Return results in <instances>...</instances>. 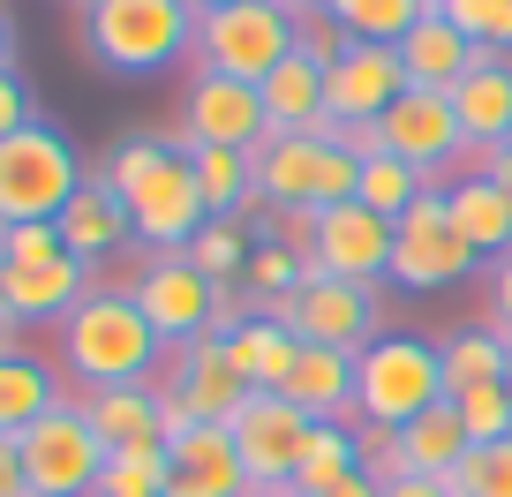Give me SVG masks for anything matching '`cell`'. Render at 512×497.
<instances>
[{"label":"cell","instance_id":"6da1fadb","mask_svg":"<svg viewBox=\"0 0 512 497\" xmlns=\"http://www.w3.org/2000/svg\"><path fill=\"white\" fill-rule=\"evenodd\" d=\"M98 181L128 204V226H136L144 249H189L211 226V204H204V189H196L189 151H174L166 136H128V144H113L106 166H98Z\"/></svg>","mask_w":512,"mask_h":497},{"label":"cell","instance_id":"7a4b0ae2","mask_svg":"<svg viewBox=\"0 0 512 497\" xmlns=\"http://www.w3.org/2000/svg\"><path fill=\"white\" fill-rule=\"evenodd\" d=\"M61 362L83 392H113V385H151L166 362V339L151 332V317L136 309V294L91 287L76 309L61 317Z\"/></svg>","mask_w":512,"mask_h":497},{"label":"cell","instance_id":"3957f363","mask_svg":"<svg viewBox=\"0 0 512 497\" xmlns=\"http://www.w3.org/2000/svg\"><path fill=\"white\" fill-rule=\"evenodd\" d=\"M83 53L106 76H151L196 53V0H83Z\"/></svg>","mask_w":512,"mask_h":497},{"label":"cell","instance_id":"277c9868","mask_svg":"<svg viewBox=\"0 0 512 497\" xmlns=\"http://www.w3.org/2000/svg\"><path fill=\"white\" fill-rule=\"evenodd\" d=\"M445 400V354L415 332H384L354 354V422L400 430Z\"/></svg>","mask_w":512,"mask_h":497},{"label":"cell","instance_id":"5b68a950","mask_svg":"<svg viewBox=\"0 0 512 497\" xmlns=\"http://www.w3.org/2000/svg\"><path fill=\"white\" fill-rule=\"evenodd\" d=\"M249 166H256V204H272V211H324V204H347L354 181H362V159H354V151H339L324 129L264 136Z\"/></svg>","mask_w":512,"mask_h":497},{"label":"cell","instance_id":"8992f818","mask_svg":"<svg viewBox=\"0 0 512 497\" xmlns=\"http://www.w3.org/2000/svg\"><path fill=\"white\" fill-rule=\"evenodd\" d=\"M83 159L61 129L31 121V129L0 136V219L8 226H31V219H61L83 189Z\"/></svg>","mask_w":512,"mask_h":497},{"label":"cell","instance_id":"52a82bcc","mask_svg":"<svg viewBox=\"0 0 512 497\" xmlns=\"http://www.w3.org/2000/svg\"><path fill=\"white\" fill-rule=\"evenodd\" d=\"M294 53V16L272 0H219L196 8V68L234 83H264L279 61Z\"/></svg>","mask_w":512,"mask_h":497},{"label":"cell","instance_id":"ba28073f","mask_svg":"<svg viewBox=\"0 0 512 497\" xmlns=\"http://www.w3.org/2000/svg\"><path fill=\"white\" fill-rule=\"evenodd\" d=\"M23 445V475H31V497H98V475H106V437L91 430L83 400H53Z\"/></svg>","mask_w":512,"mask_h":497},{"label":"cell","instance_id":"9c48e42d","mask_svg":"<svg viewBox=\"0 0 512 497\" xmlns=\"http://www.w3.org/2000/svg\"><path fill=\"white\" fill-rule=\"evenodd\" d=\"M264 317H279L294 339L309 347H339V354H362L377 332V287H354V279H332V272H309L287 302H272Z\"/></svg>","mask_w":512,"mask_h":497},{"label":"cell","instance_id":"30bf717a","mask_svg":"<svg viewBox=\"0 0 512 497\" xmlns=\"http://www.w3.org/2000/svg\"><path fill=\"white\" fill-rule=\"evenodd\" d=\"M475 264L482 257L460 241V226H452V211H445V189L430 181V189L415 196V211L392 219V279L415 287V294H430V287H460Z\"/></svg>","mask_w":512,"mask_h":497},{"label":"cell","instance_id":"8fae6325","mask_svg":"<svg viewBox=\"0 0 512 497\" xmlns=\"http://www.w3.org/2000/svg\"><path fill=\"white\" fill-rule=\"evenodd\" d=\"M226 430H234V452H241V467H249V490H287L302 445L317 437V415H302L287 392H249Z\"/></svg>","mask_w":512,"mask_h":497},{"label":"cell","instance_id":"7c38bea8","mask_svg":"<svg viewBox=\"0 0 512 497\" xmlns=\"http://www.w3.org/2000/svg\"><path fill=\"white\" fill-rule=\"evenodd\" d=\"M136 309L151 317V332L166 339V347H189V339L211 332V309H219V287H211L204 272H196L181 249H151V264L136 272Z\"/></svg>","mask_w":512,"mask_h":497},{"label":"cell","instance_id":"4fadbf2b","mask_svg":"<svg viewBox=\"0 0 512 497\" xmlns=\"http://www.w3.org/2000/svg\"><path fill=\"white\" fill-rule=\"evenodd\" d=\"M181 136H189V144H219V151H249V159H256V144L272 136V121H264V91L196 68L189 91H181Z\"/></svg>","mask_w":512,"mask_h":497},{"label":"cell","instance_id":"5bb4252c","mask_svg":"<svg viewBox=\"0 0 512 497\" xmlns=\"http://www.w3.org/2000/svg\"><path fill=\"white\" fill-rule=\"evenodd\" d=\"M309 272L354 279V287H377L392 279V219H377L369 204H324L317 234H309Z\"/></svg>","mask_w":512,"mask_h":497},{"label":"cell","instance_id":"9a60e30c","mask_svg":"<svg viewBox=\"0 0 512 497\" xmlns=\"http://www.w3.org/2000/svg\"><path fill=\"white\" fill-rule=\"evenodd\" d=\"M407 91L400 46H362L354 38L332 68H324V129H347V121H384V106Z\"/></svg>","mask_w":512,"mask_h":497},{"label":"cell","instance_id":"2e32d148","mask_svg":"<svg viewBox=\"0 0 512 497\" xmlns=\"http://www.w3.org/2000/svg\"><path fill=\"white\" fill-rule=\"evenodd\" d=\"M377 136H384V151L392 159H407V166H445V159H467V136H460V113H452V91H415L407 83L392 106H384V121H377Z\"/></svg>","mask_w":512,"mask_h":497},{"label":"cell","instance_id":"e0dca14e","mask_svg":"<svg viewBox=\"0 0 512 497\" xmlns=\"http://www.w3.org/2000/svg\"><path fill=\"white\" fill-rule=\"evenodd\" d=\"M166 497H249V467L226 422H196L189 437L166 445Z\"/></svg>","mask_w":512,"mask_h":497},{"label":"cell","instance_id":"ac0fdd59","mask_svg":"<svg viewBox=\"0 0 512 497\" xmlns=\"http://www.w3.org/2000/svg\"><path fill=\"white\" fill-rule=\"evenodd\" d=\"M166 362H174V392L189 400L196 422H234V407L249 400V377L234 369V347H226V339H189V347H174Z\"/></svg>","mask_w":512,"mask_h":497},{"label":"cell","instance_id":"d6986e66","mask_svg":"<svg viewBox=\"0 0 512 497\" xmlns=\"http://www.w3.org/2000/svg\"><path fill=\"white\" fill-rule=\"evenodd\" d=\"M482 61H490V53H482L452 16H437V8L400 38V68H407V83H415V91H460Z\"/></svg>","mask_w":512,"mask_h":497},{"label":"cell","instance_id":"ffe728a7","mask_svg":"<svg viewBox=\"0 0 512 497\" xmlns=\"http://www.w3.org/2000/svg\"><path fill=\"white\" fill-rule=\"evenodd\" d=\"M91 294V264L61 257V264H0V309L16 324H53Z\"/></svg>","mask_w":512,"mask_h":497},{"label":"cell","instance_id":"44dd1931","mask_svg":"<svg viewBox=\"0 0 512 497\" xmlns=\"http://www.w3.org/2000/svg\"><path fill=\"white\" fill-rule=\"evenodd\" d=\"M452 113H460L467 159H497V151L512 144V61L505 53H490V61L452 91Z\"/></svg>","mask_w":512,"mask_h":497},{"label":"cell","instance_id":"7402d4cb","mask_svg":"<svg viewBox=\"0 0 512 497\" xmlns=\"http://www.w3.org/2000/svg\"><path fill=\"white\" fill-rule=\"evenodd\" d=\"M287 392L302 415H317V422H354V354H339V347H309L302 339V354H294V369H287ZM362 430V422H354Z\"/></svg>","mask_w":512,"mask_h":497},{"label":"cell","instance_id":"603a6c76","mask_svg":"<svg viewBox=\"0 0 512 497\" xmlns=\"http://www.w3.org/2000/svg\"><path fill=\"white\" fill-rule=\"evenodd\" d=\"M53 226H61V241H68V257H76V264H98L106 249L136 241V226H128V204H121V196H113L98 174L76 189V204H68Z\"/></svg>","mask_w":512,"mask_h":497},{"label":"cell","instance_id":"cb8c5ba5","mask_svg":"<svg viewBox=\"0 0 512 497\" xmlns=\"http://www.w3.org/2000/svg\"><path fill=\"white\" fill-rule=\"evenodd\" d=\"M256 91H264V121H272V136L324 129V61H309V53H287L272 76L256 83Z\"/></svg>","mask_w":512,"mask_h":497},{"label":"cell","instance_id":"d4e9b609","mask_svg":"<svg viewBox=\"0 0 512 497\" xmlns=\"http://www.w3.org/2000/svg\"><path fill=\"white\" fill-rule=\"evenodd\" d=\"M83 415L91 430L113 445H166V407H159V385H113V392H83Z\"/></svg>","mask_w":512,"mask_h":497},{"label":"cell","instance_id":"484cf974","mask_svg":"<svg viewBox=\"0 0 512 497\" xmlns=\"http://www.w3.org/2000/svg\"><path fill=\"white\" fill-rule=\"evenodd\" d=\"M445 211H452V226H460V241L475 249V257H505V249H512V204H505V189H497L490 174L452 181Z\"/></svg>","mask_w":512,"mask_h":497},{"label":"cell","instance_id":"4316f807","mask_svg":"<svg viewBox=\"0 0 512 497\" xmlns=\"http://www.w3.org/2000/svg\"><path fill=\"white\" fill-rule=\"evenodd\" d=\"M354 475H369L362 467V430H354V422H317V437L302 445L287 490L294 497H324V490H339V482H354Z\"/></svg>","mask_w":512,"mask_h":497},{"label":"cell","instance_id":"83f0119b","mask_svg":"<svg viewBox=\"0 0 512 497\" xmlns=\"http://www.w3.org/2000/svg\"><path fill=\"white\" fill-rule=\"evenodd\" d=\"M226 347H234V369L249 377V392H279V385H287V369H294V354H302V339H294L279 317H264V309H256V317L241 324Z\"/></svg>","mask_w":512,"mask_h":497},{"label":"cell","instance_id":"f1b7e54d","mask_svg":"<svg viewBox=\"0 0 512 497\" xmlns=\"http://www.w3.org/2000/svg\"><path fill=\"white\" fill-rule=\"evenodd\" d=\"M189 166H196V189H204L211 219H249V211H256V166H249V151L189 144Z\"/></svg>","mask_w":512,"mask_h":497},{"label":"cell","instance_id":"f546056e","mask_svg":"<svg viewBox=\"0 0 512 497\" xmlns=\"http://www.w3.org/2000/svg\"><path fill=\"white\" fill-rule=\"evenodd\" d=\"M430 8L437 0H324V16H332L347 38H362V46H400Z\"/></svg>","mask_w":512,"mask_h":497},{"label":"cell","instance_id":"4dcf8cb0","mask_svg":"<svg viewBox=\"0 0 512 497\" xmlns=\"http://www.w3.org/2000/svg\"><path fill=\"white\" fill-rule=\"evenodd\" d=\"M437 354H445V400L467 392V385H505V332L497 324H467Z\"/></svg>","mask_w":512,"mask_h":497},{"label":"cell","instance_id":"1f68e13d","mask_svg":"<svg viewBox=\"0 0 512 497\" xmlns=\"http://www.w3.org/2000/svg\"><path fill=\"white\" fill-rule=\"evenodd\" d=\"M53 400H61V392H53L46 362H31V354H0V437H23Z\"/></svg>","mask_w":512,"mask_h":497},{"label":"cell","instance_id":"d6a6232c","mask_svg":"<svg viewBox=\"0 0 512 497\" xmlns=\"http://www.w3.org/2000/svg\"><path fill=\"white\" fill-rule=\"evenodd\" d=\"M422 189H430V174H422V166H407V159H392V151H377V159H362L354 204H369L377 219H407Z\"/></svg>","mask_w":512,"mask_h":497},{"label":"cell","instance_id":"836d02e7","mask_svg":"<svg viewBox=\"0 0 512 497\" xmlns=\"http://www.w3.org/2000/svg\"><path fill=\"white\" fill-rule=\"evenodd\" d=\"M249 241H256V234H249V219H211L204 234L181 249V257H189L196 272L211 279V287H241V279H249V257H256Z\"/></svg>","mask_w":512,"mask_h":497},{"label":"cell","instance_id":"e575fe53","mask_svg":"<svg viewBox=\"0 0 512 497\" xmlns=\"http://www.w3.org/2000/svg\"><path fill=\"white\" fill-rule=\"evenodd\" d=\"M98 497H166V445H113Z\"/></svg>","mask_w":512,"mask_h":497},{"label":"cell","instance_id":"d590c367","mask_svg":"<svg viewBox=\"0 0 512 497\" xmlns=\"http://www.w3.org/2000/svg\"><path fill=\"white\" fill-rule=\"evenodd\" d=\"M452 497H512V437L497 445H467V460L452 467Z\"/></svg>","mask_w":512,"mask_h":497},{"label":"cell","instance_id":"8d00e7d4","mask_svg":"<svg viewBox=\"0 0 512 497\" xmlns=\"http://www.w3.org/2000/svg\"><path fill=\"white\" fill-rule=\"evenodd\" d=\"M452 407H460V422H467V445L512 437V385H467V392H452Z\"/></svg>","mask_w":512,"mask_h":497},{"label":"cell","instance_id":"74e56055","mask_svg":"<svg viewBox=\"0 0 512 497\" xmlns=\"http://www.w3.org/2000/svg\"><path fill=\"white\" fill-rule=\"evenodd\" d=\"M437 16H452L482 53H512V0H437Z\"/></svg>","mask_w":512,"mask_h":497},{"label":"cell","instance_id":"f35d334b","mask_svg":"<svg viewBox=\"0 0 512 497\" xmlns=\"http://www.w3.org/2000/svg\"><path fill=\"white\" fill-rule=\"evenodd\" d=\"M302 279H309V257H302V249H279V241H264V249L249 257V279H241V287L272 294V302H287Z\"/></svg>","mask_w":512,"mask_h":497},{"label":"cell","instance_id":"ab89813d","mask_svg":"<svg viewBox=\"0 0 512 497\" xmlns=\"http://www.w3.org/2000/svg\"><path fill=\"white\" fill-rule=\"evenodd\" d=\"M68 241L53 219H31V226H8V241H0V264H61Z\"/></svg>","mask_w":512,"mask_h":497},{"label":"cell","instance_id":"60d3db41","mask_svg":"<svg viewBox=\"0 0 512 497\" xmlns=\"http://www.w3.org/2000/svg\"><path fill=\"white\" fill-rule=\"evenodd\" d=\"M347 46H354V38L339 31V23L324 16V8H317V16H294V53H309V61H324V68H332Z\"/></svg>","mask_w":512,"mask_h":497},{"label":"cell","instance_id":"b9f144b4","mask_svg":"<svg viewBox=\"0 0 512 497\" xmlns=\"http://www.w3.org/2000/svg\"><path fill=\"white\" fill-rule=\"evenodd\" d=\"M31 83H23V68H0V136H16V129H31Z\"/></svg>","mask_w":512,"mask_h":497},{"label":"cell","instance_id":"7bdbcfd3","mask_svg":"<svg viewBox=\"0 0 512 497\" xmlns=\"http://www.w3.org/2000/svg\"><path fill=\"white\" fill-rule=\"evenodd\" d=\"M490 324H497V332H512V249H505V257H490Z\"/></svg>","mask_w":512,"mask_h":497},{"label":"cell","instance_id":"ee69618b","mask_svg":"<svg viewBox=\"0 0 512 497\" xmlns=\"http://www.w3.org/2000/svg\"><path fill=\"white\" fill-rule=\"evenodd\" d=\"M0 497H31V475H23V445L0 437Z\"/></svg>","mask_w":512,"mask_h":497},{"label":"cell","instance_id":"f6af8a7d","mask_svg":"<svg viewBox=\"0 0 512 497\" xmlns=\"http://www.w3.org/2000/svg\"><path fill=\"white\" fill-rule=\"evenodd\" d=\"M377 497H452V482L445 475H392V482H377Z\"/></svg>","mask_w":512,"mask_h":497},{"label":"cell","instance_id":"bcb514c9","mask_svg":"<svg viewBox=\"0 0 512 497\" xmlns=\"http://www.w3.org/2000/svg\"><path fill=\"white\" fill-rule=\"evenodd\" d=\"M482 174H490V181H497V189H505V204H512V144H505V151H497V159H482Z\"/></svg>","mask_w":512,"mask_h":497},{"label":"cell","instance_id":"7dc6e473","mask_svg":"<svg viewBox=\"0 0 512 497\" xmlns=\"http://www.w3.org/2000/svg\"><path fill=\"white\" fill-rule=\"evenodd\" d=\"M0 68H16V23H8V8H0Z\"/></svg>","mask_w":512,"mask_h":497},{"label":"cell","instance_id":"c3c4849f","mask_svg":"<svg viewBox=\"0 0 512 497\" xmlns=\"http://www.w3.org/2000/svg\"><path fill=\"white\" fill-rule=\"evenodd\" d=\"M324 497H377V475H354V482H339V490H324Z\"/></svg>","mask_w":512,"mask_h":497},{"label":"cell","instance_id":"681fc988","mask_svg":"<svg viewBox=\"0 0 512 497\" xmlns=\"http://www.w3.org/2000/svg\"><path fill=\"white\" fill-rule=\"evenodd\" d=\"M272 8H287V16H317L324 0H272Z\"/></svg>","mask_w":512,"mask_h":497},{"label":"cell","instance_id":"f907efd6","mask_svg":"<svg viewBox=\"0 0 512 497\" xmlns=\"http://www.w3.org/2000/svg\"><path fill=\"white\" fill-rule=\"evenodd\" d=\"M8 339H16V317H8V309H0V354H16V347H8Z\"/></svg>","mask_w":512,"mask_h":497},{"label":"cell","instance_id":"816d5d0a","mask_svg":"<svg viewBox=\"0 0 512 497\" xmlns=\"http://www.w3.org/2000/svg\"><path fill=\"white\" fill-rule=\"evenodd\" d=\"M505 385H512V332H505Z\"/></svg>","mask_w":512,"mask_h":497},{"label":"cell","instance_id":"f5cc1de1","mask_svg":"<svg viewBox=\"0 0 512 497\" xmlns=\"http://www.w3.org/2000/svg\"><path fill=\"white\" fill-rule=\"evenodd\" d=\"M249 497H294V490H249Z\"/></svg>","mask_w":512,"mask_h":497},{"label":"cell","instance_id":"db71d44e","mask_svg":"<svg viewBox=\"0 0 512 497\" xmlns=\"http://www.w3.org/2000/svg\"><path fill=\"white\" fill-rule=\"evenodd\" d=\"M196 8H219V0H196Z\"/></svg>","mask_w":512,"mask_h":497}]
</instances>
